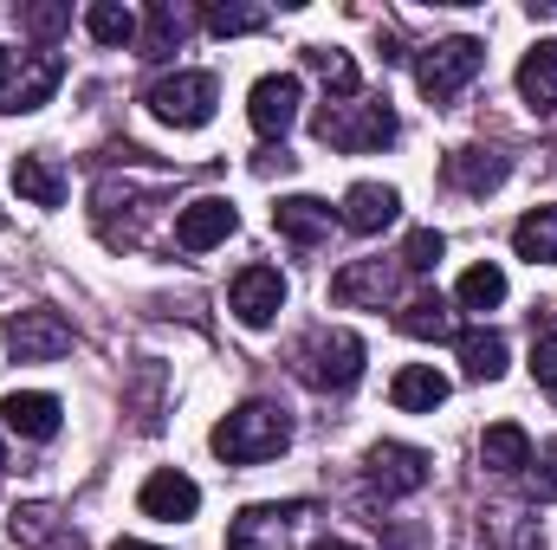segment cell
Wrapping results in <instances>:
<instances>
[{
  "label": "cell",
  "mask_w": 557,
  "mask_h": 550,
  "mask_svg": "<svg viewBox=\"0 0 557 550\" xmlns=\"http://www.w3.org/2000/svg\"><path fill=\"white\" fill-rule=\"evenodd\" d=\"M331 221H337V214H331L318 195H285V201L273 208V227L292 240V247H318V240H331Z\"/></svg>",
  "instance_id": "obj_14"
},
{
  "label": "cell",
  "mask_w": 557,
  "mask_h": 550,
  "mask_svg": "<svg viewBox=\"0 0 557 550\" xmlns=\"http://www.w3.org/2000/svg\"><path fill=\"white\" fill-rule=\"evenodd\" d=\"M13 188H20L33 208H59V201H65V182H59V168H52L46 155H20V162H13Z\"/></svg>",
  "instance_id": "obj_25"
},
{
  "label": "cell",
  "mask_w": 557,
  "mask_h": 550,
  "mask_svg": "<svg viewBox=\"0 0 557 550\" xmlns=\"http://www.w3.org/2000/svg\"><path fill=\"white\" fill-rule=\"evenodd\" d=\"M441 175H447V188H460V195H493V188L512 175V162H506L499 149H454V155L441 162Z\"/></svg>",
  "instance_id": "obj_13"
},
{
  "label": "cell",
  "mask_w": 557,
  "mask_h": 550,
  "mask_svg": "<svg viewBox=\"0 0 557 550\" xmlns=\"http://www.w3.org/2000/svg\"><path fill=\"white\" fill-rule=\"evenodd\" d=\"M512 247H519V260H532V266H557V208L525 214V221L512 227Z\"/></svg>",
  "instance_id": "obj_24"
},
{
  "label": "cell",
  "mask_w": 557,
  "mask_h": 550,
  "mask_svg": "<svg viewBox=\"0 0 557 550\" xmlns=\"http://www.w3.org/2000/svg\"><path fill=\"white\" fill-rule=\"evenodd\" d=\"M389 402L409 414H434L447 402V376L434 370V363H409V370H396V383H389Z\"/></svg>",
  "instance_id": "obj_18"
},
{
  "label": "cell",
  "mask_w": 557,
  "mask_h": 550,
  "mask_svg": "<svg viewBox=\"0 0 557 550\" xmlns=\"http://www.w3.org/2000/svg\"><path fill=\"white\" fill-rule=\"evenodd\" d=\"M137 505L149 518H162V525H175V518H195V505H201V486L188 479V473H175V466H162V473H149L137 492Z\"/></svg>",
  "instance_id": "obj_11"
},
{
  "label": "cell",
  "mask_w": 557,
  "mask_h": 550,
  "mask_svg": "<svg viewBox=\"0 0 557 550\" xmlns=\"http://www.w3.org/2000/svg\"><path fill=\"white\" fill-rule=\"evenodd\" d=\"M298 78L292 72H273V78H260L253 85V98H247V117H253V130L260 137H285L292 130V117H298Z\"/></svg>",
  "instance_id": "obj_10"
},
{
  "label": "cell",
  "mask_w": 557,
  "mask_h": 550,
  "mask_svg": "<svg viewBox=\"0 0 557 550\" xmlns=\"http://www.w3.org/2000/svg\"><path fill=\"white\" fill-rule=\"evenodd\" d=\"M7 350H13L20 363H52V357L72 350V324H65L59 311H13V324H7Z\"/></svg>",
  "instance_id": "obj_6"
},
{
  "label": "cell",
  "mask_w": 557,
  "mask_h": 550,
  "mask_svg": "<svg viewBox=\"0 0 557 550\" xmlns=\"http://www.w3.org/2000/svg\"><path fill=\"white\" fill-rule=\"evenodd\" d=\"M396 291V273L383 266V260H363V266H344V273L331 278V298L337 304H383Z\"/></svg>",
  "instance_id": "obj_20"
},
{
  "label": "cell",
  "mask_w": 557,
  "mask_h": 550,
  "mask_svg": "<svg viewBox=\"0 0 557 550\" xmlns=\"http://www.w3.org/2000/svg\"><path fill=\"white\" fill-rule=\"evenodd\" d=\"M305 65L331 85V98H357V65H350V52H337V46H311Z\"/></svg>",
  "instance_id": "obj_28"
},
{
  "label": "cell",
  "mask_w": 557,
  "mask_h": 550,
  "mask_svg": "<svg viewBox=\"0 0 557 550\" xmlns=\"http://www.w3.org/2000/svg\"><path fill=\"white\" fill-rule=\"evenodd\" d=\"M318 137L331 142V149H383V142H396V111L389 104H363L357 117H344V104H324L318 111Z\"/></svg>",
  "instance_id": "obj_5"
},
{
  "label": "cell",
  "mask_w": 557,
  "mask_h": 550,
  "mask_svg": "<svg viewBox=\"0 0 557 550\" xmlns=\"http://www.w3.org/2000/svg\"><path fill=\"white\" fill-rule=\"evenodd\" d=\"M0 414H7V427L20 434V440H52L59 434V396H39V389H13L7 402H0Z\"/></svg>",
  "instance_id": "obj_17"
},
{
  "label": "cell",
  "mask_w": 557,
  "mask_h": 550,
  "mask_svg": "<svg viewBox=\"0 0 557 550\" xmlns=\"http://www.w3.org/2000/svg\"><path fill=\"white\" fill-rule=\"evenodd\" d=\"M454 350H460V370H467L473 383H499V376H506V337H499V330H460Z\"/></svg>",
  "instance_id": "obj_21"
},
{
  "label": "cell",
  "mask_w": 557,
  "mask_h": 550,
  "mask_svg": "<svg viewBox=\"0 0 557 550\" xmlns=\"http://www.w3.org/2000/svg\"><path fill=\"white\" fill-rule=\"evenodd\" d=\"M143 104L175 130H201L221 104V85H214V72H175V78H156Z\"/></svg>",
  "instance_id": "obj_3"
},
{
  "label": "cell",
  "mask_w": 557,
  "mask_h": 550,
  "mask_svg": "<svg viewBox=\"0 0 557 550\" xmlns=\"http://www.w3.org/2000/svg\"><path fill=\"white\" fill-rule=\"evenodd\" d=\"M370 486H376L383 499L421 492V486H428V453H421V447H403V440L370 447Z\"/></svg>",
  "instance_id": "obj_8"
},
{
  "label": "cell",
  "mask_w": 557,
  "mask_h": 550,
  "mask_svg": "<svg viewBox=\"0 0 557 550\" xmlns=\"http://www.w3.org/2000/svg\"><path fill=\"white\" fill-rule=\"evenodd\" d=\"M532 376H539V389L557 396V330H539L532 337Z\"/></svg>",
  "instance_id": "obj_32"
},
{
  "label": "cell",
  "mask_w": 557,
  "mask_h": 550,
  "mask_svg": "<svg viewBox=\"0 0 557 550\" xmlns=\"http://www.w3.org/2000/svg\"><path fill=\"white\" fill-rule=\"evenodd\" d=\"M234 227H240V214H234V201H221V195H201V201H188V208L175 214V240H182L188 253L221 247Z\"/></svg>",
  "instance_id": "obj_9"
},
{
  "label": "cell",
  "mask_w": 557,
  "mask_h": 550,
  "mask_svg": "<svg viewBox=\"0 0 557 550\" xmlns=\"http://www.w3.org/2000/svg\"><path fill=\"white\" fill-rule=\"evenodd\" d=\"M480 460H486L493 473H525V466H532V434H525L519 421H499V427L480 434Z\"/></svg>",
  "instance_id": "obj_22"
},
{
  "label": "cell",
  "mask_w": 557,
  "mask_h": 550,
  "mask_svg": "<svg viewBox=\"0 0 557 550\" xmlns=\"http://www.w3.org/2000/svg\"><path fill=\"white\" fill-rule=\"evenodd\" d=\"M85 26H91L98 46H131V39H137V13L117 7V0H91V7H85Z\"/></svg>",
  "instance_id": "obj_26"
},
{
  "label": "cell",
  "mask_w": 557,
  "mask_h": 550,
  "mask_svg": "<svg viewBox=\"0 0 557 550\" xmlns=\"http://www.w3.org/2000/svg\"><path fill=\"white\" fill-rule=\"evenodd\" d=\"M7 78H13V52L0 46V91H7Z\"/></svg>",
  "instance_id": "obj_35"
},
{
  "label": "cell",
  "mask_w": 557,
  "mask_h": 550,
  "mask_svg": "<svg viewBox=\"0 0 557 550\" xmlns=\"http://www.w3.org/2000/svg\"><path fill=\"white\" fill-rule=\"evenodd\" d=\"M59 78H65V59H59V52H33L26 72L7 85V104H0V111H39V104L59 91Z\"/></svg>",
  "instance_id": "obj_16"
},
{
  "label": "cell",
  "mask_w": 557,
  "mask_h": 550,
  "mask_svg": "<svg viewBox=\"0 0 557 550\" xmlns=\"http://www.w3.org/2000/svg\"><path fill=\"white\" fill-rule=\"evenodd\" d=\"M396 330L403 337H454V317H447V298L441 291H421V298H409L403 311H396Z\"/></svg>",
  "instance_id": "obj_23"
},
{
  "label": "cell",
  "mask_w": 557,
  "mask_h": 550,
  "mask_svg": "<svg viewBox=\"0 0 557 550\" xmlns=\"http://www.w3.org/2000/svg\"><path fill=\"white\" fill-rule=\"evenodd\" d=\"M311 550H357V545H311Z\"/></svg>",
  "instance_id": "obj_37"
},
{
  "label": "cell",
  "mask_w": 557,
  "mask_h": 550,
  "mask_svg": "<svg viewBox=\"0 0 557 550\" xmlns=\"http://www.w3.org/2000/svg\"><path fill=\"white\" fill-rule=\"evenodd\" d=\"M298 376L311 389H350L363 376V337L357 330H311L298 343Z\"/></svg>",
  "instance_id": "obj_2"
},
{
  "label": "cell",
  "mask_w": 557,
  "mask_h": 550,
  "mask_svg": "<svg viewBox=\"0 0 557 550\" xmlns=\"http://www.w3.org/2000/svg\"><path fill=\"white\" fill-rule=\"evenodd\" d=\"M480 65H486V46H480V39H441V46H428L421 65H416L421 98L447 104L454 91H467V85L480 78Z\"/></svg>",
  "instance_id": "obj_4"
},
{
  "label": "cell",
  "mask_w": 557,
  "mask_h": 550,
  "mask_svg": "<svg viewBox=\"0 0 557 550\" xmlns=\"http://www.w3.org/2000/svg\"><path fill=\"white\" fill-rule=\"evenodd\" d=\"M305 505H247L227 532V550H285V532Z\"/></svg>",
  "instance_id": "obj_12"
},
{
  "label": "cell",
  "mask_w": 557,
  "mask_h": 550,
  "mask_svg": "<svg viewBox=\"0 0 557 550\" xmlns=\"http://www.w3.org/2000/svg\"><path fill=\"white\" fill-rule=\"evenodd\" d=\"M201 20H208V33H221V39H234V33H260V26H267L260 7H208Z\"/></svg>",
  "instance_id": "obj_30"
},
{
  "label": "cell",
  "mask_w": 557,
  "mask_h": 550,
  "mask_svg": "<svg viewBox=\"0 0 557 550\" xmlns=\"http://www.w3.org/2000/svg\"><path fill=\"white\" fill-rule=\"evenodd\" d=\"M532 486H539V499H557V440L545 447V466L532 473Z\"/></svg>",
  "instance_id": "obj_34"
},
{
  "label": "cell",
  "mask_w": 557,
  "mask_h": 550,
  "mask_svg": "<svg viewBox=\"0 0 557 550\" xmlns=\"http://www.w3.org/2000/svg\"><path fill=\"white\" fill-rule=\"evenodd\" d=\"M519 98L532 111H557V39H539L519 65Z\"/></svg>",
  "instance_id": "obj_19"
},
{
  "label": "cell",
  "mask_w": 557,
  "mask_h": 550,
  "mask_svg": "<svg viewBox=\"0 0 557 550\" xmlns=\"http://www.w3.org/2000/svg\"><path fill=\"white\" fill-rule=\"evenodd\" d=\"M285 440H292V421H285V409H273V402H247V409H234L214 434H208V447H214L227 466H260V460H273Z\"/></svg>",
  "instance_id": "obj_1"
},
{
  "label": "cell",
  "mask_w": 557,
  "mask_h": 550,
  "mask_svg": "<svg viewBox=\"0 0 557 550\" xmlns=\"http://www.w3.org/2000/svg\"><path fill=\"white\" fill-rule=\"evenodd\" d=\"M227 304H234V317L247 324V330H267L278 317V304H285V278L273 266H247V273L227 285Z\"/></svg>",
  "instance_id": "obj_7"
},
{
  "label": "cell",
  "mask_w": 557,
  "mask_h": 550,
  "mask_svg": "<svg viewBox=\"0 0 557 550\" xmlns=\"http://www.w3.org/2000/svg\"><path fill=\"white\" fill-rule=\"evenodd\" d=\"M467 311H493V304H506V273L499 266H467L460 278V291H454Z\"/></svg>",
  "instance_id": "obj_29"
},
{
  "label": "cell",
  "mask_w": 557,
  "mask_h": 550,
  "mask_svg": "<svg viewBox=\"0 0 557 550\" xmlns=\"http://www.w3.org/2000/svg\"><path fill=\"white\" fill-rule=\"evenodd\" d=\"M396 214H403V195L383 188V182H357V188L344 195V227H350V234H383Z\"/></svg>",
  "instance_id": "obj_15"
},
{
  "label": "cell",
  "mask_w": 557,
  "mask_h": 550,
  "mask_svg": "<svg viewBox=\"0 0 557 550\" xmlns=\"http://www.w3.org/2000/svg\"><path fill=\"white\" fill-rule=\"evenodd\" d=\"M111 550H156V545H137V538H124V545H111Z\"/></svg>",
  "instance_id": "obj_36"
},
{
  "label": "cell",
  "mask_w": 557,
  "mask_h": 550,
  "mask_svg": "<svg viewBox=\"0 0 557 550\" xmlns=\"http://www.w3.org/2000/svg\"><path fill=\"white\" fill-rule=\"evenodd\" d=\"M0 466H7V453H0Z\"/></svg>",
  "instance_id": "obj_38"
},
{
  "label": "cell",
  "mask_w": 557,
  "mask_h": 550,
  "mask_svg": "<svg viewBox=\"0 0 557 550\" xmlns=\"http://www.w3.org/2000/svg\"><path fill=\"white\" fill-rule=\"evenodd\" d=\"M20 26H26V33H39V39H52V33H65V26H72V7H20Z\"/></svg>",
  "instance_id": "obj_33"
},
{
  "label": "cell",
  "mask_w": 557,
  "mask_h": 550,
  "mask_svg": "<svg viewBox=\"0 0 557 550\" xmlns=\"http://www.w3.org/2000/svg\"><path fill=\"white\" fill-rule=\"evenodd\" d=\"M441 253H447V247H441V234H434V227H416V234H409V247H403V266H409V273H434V260H441Z\"/></svg>",
  "instance_id": "obj_31"
},
{
  "label": "cell",
  "mask_w": 557,
  "mask_h": 550,
  "mask_svg": "<svg viewBox=\"0 0 557 550\" xmlns=\"http://www.w3.org/2000/svg\"><path fill=\"white\" fill-rule=\"evenodd\" d=\"M182 33H188V13L169 7V0H156L149 7V33H143V59H169L182 46Z\"/></svg>",
  "instance_id": "obj_27"
}]
</instances>
